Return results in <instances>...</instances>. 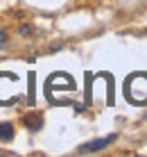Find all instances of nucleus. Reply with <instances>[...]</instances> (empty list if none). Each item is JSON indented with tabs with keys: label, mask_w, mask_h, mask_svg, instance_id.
<instances>
[{
	"label": "nucleus",
	"mask_w": 147,
	"mask_h": 157,
	"mask_svg": "<svg viewBox=\"0 0 147 157\" xmlns=\"http://www.w3.org/2000/svg\"><path fill=\"white\" fill-rule=\"evenodd\" d=\"M118 139V134H106V137H100V139H93V141H86L77 148V155H93V153H100L104 150L106 146H111L113 141Z\"/></svg>",
	"instance_id": "1"
},
{
	"label": "nucleus",
	"mask_w": 147,
	"mask_h": 157,
	"mask_svg": "<svg viewBox=\"0 0 147 157\" xmlns=\"http://www.w3.org/2000/svg\"><path fill=\"white\" fill-rule=\"evenodd\" d=\"M23 123H25V128H30L32 132H36V130H41L43 128V116L41 114H25L23 116Z\"/></svg>",
	"instance_id": "2"
},
{
	"label": "nucleus",
	"mask_w": 147,
	"mask_h": 157,
	"mask_svg": "<svg viewBox=\"0 0 147 157\" xmlns=\"http://www.w3.org/2000/svg\"><path fill=\"white\" fill-rule=\"evenodd\" d=\"M14 139V125L12 123H0V141H12Z\"/></svg>",
	"instance_id": "3"
},
{
	"label": "nucleus",
	"mask_w": 147,
	"mask_h": 157,
	"mask_svg": "<svg viewBox=\"0 0 147 157\" xmlns=\"http://www.w3.org/2000/svg\"><path fill=\"white\" fill-rule=\"evenodd\" d=\"M7 39H9V34H7V30H0V48L7 43Z\"/></svg>",
	"instance_id": "4"
}]
</instances>
